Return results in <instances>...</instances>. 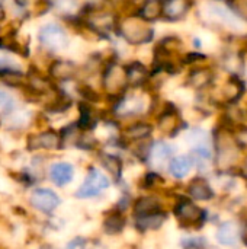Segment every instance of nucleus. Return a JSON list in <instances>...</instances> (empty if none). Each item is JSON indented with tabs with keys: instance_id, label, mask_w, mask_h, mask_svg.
<instances>
[{
	"instance_id": "f257e3e1",
	"label": "nucleus",
	"mask_w": 247,
	"mask_h": 249,
	"mask_svg": "<svg viewBox=\"0 0 247 249\" xmlns=\"http://www.w3.org/2000/svg\"><path fill=\"white\" fill-rule=\"evenodd\" d=\"M115 35L130 47H143L153 41L154 28L135 13H125L119 15Z\"/></svg>"
},
{
	"instance_id": "f03ea898",
	"label": "nucleus",
	"mask_w": 247,
	"mask_h": 249,
	"mask_svg": "<svg viewBox=\"0 0 247 249\" xmlns=\"http://www.w3.org/2000/svg\"><path fill=\"white\" fill-rule=\"evenodd\" d=\"M99 83L102 92L111 101H115L116 98L122 96L130 89L125 64L118 61L116 57H109L100 69Z\"/></svg>"
},
{
	"instance_id": "7ed1b4c3",
	"label": "nucleus",
	"mask_w": 247,
	"mask_h": 249,
	"mask_svg": "<svg viewBox=\"0 0 247 249\" xmlns=\"http://www.w3.org/2000/svg\"><path fill=\"white\" fill-rule=\"evenodd\" d=\"M204 20L218 29L227 31L230 35H242L246 28V22L234 16L226 4L215 0H207L204 3Z\"/></svg>"
},
{
	"instance_id": "20e7f679",
	"label": "nucleus",
	"mask_w": 247,
	"mask_h": 249,
	"mask_svg": "<svg viewBox=\"0 0 247 249\" xmlns=\"http://www.w3.org/2000/svg\"><path fill=\"white\" fill-rule=\"evenodd\" d=\"M39 50L45 54H58L70 47V35L67 29L57 22H48L38 29L36 34Z\"/></svg>"
},
{
	"instance_id": "39448f33",
	"label": "nucleus",
	"mask_w": 247,
	"mask_h": 249,
	"mask_svg": "<svg viewBox=\"0 0 247 249\" xmlns=\"http://www.w3.org/2000/svg\"><path fill=\"white\" fill-rule=\"evenodd\" d=\"M109 187H111V178L105 172H102L99 168L89 166L86 177H84V181L76 190L74 197L79 200L95 198V197L100 196Z\"/></svg>"
},
{
	"instance_id": "423d86ee",
	"label": "nucleus",
	"mask_w": 247,
	"mask_h": 249,
	"mask_svg": "<svg viewBox=\"0 0 247 249\" xmlns=\"http://www.w3.org/2000/svg\"><path fill=\"white\" fill-rule=\"evenodd\" d=\"M215 150L217 163L220 166L227 168L236 160L239 155V143L229 127H220L215 130Z\"/></svg>"
},
{
	"instance_id": "0eeeda50",
	"label": "nucleus",
	"mask_w": 247,
	"mask_h": 249,
	"mask_svg": "<svg viewBox=\"0 0 247 249\" xmlns=\"http://www.w3.org/2000/svg\"><path fill=\"white\" fill-rule=\"evenodd\" d=\"M173 214L182 228L199 229V228H202V225L205 223V219H207L205 210H202L199 206H197L195 203H192L191 200L183 198V197L179 198L178 203H175Z\"/></svg>"
},
{
	"instance_id": "6e6552de",
	"label": "nucleus",
	"mask_w": 247,
	"mask_h": 249,
	"mask_svg": "<svg viewBox=\"0 0 247 249\" xmlns=\"http://www.w3.org/2000/svg\"><path fill=\"white\" fill-rule=\"evenodd\" d=\"M48 77L55 83V85H64L68 82H74L79 74H80V66L68 58L63 57H55L48 61L47 71Z\"/></svg>"
},
{
	"instance_id": "1a4fd4ad",
	"label": "nucleus",
	"mask_w": 247,
	"mask_h": 249,
	"mask_svg": "<svg viewBox=\"0 0 247 249\" xmlns=\"http://www.w3.org/2000/svg\"><path fill=\"white\" fill-rule=\"evenodd\" d=\"M29 204L39 213L42 214H51L54 213L60 204H61V198L60 196L51 190V188H35L31 196H29Z\"/></svg>"
},
{
	"instance_id": "9d476101",
	"label": "nucleus",
	"mask_w": 247,
	"mask_h": 249,
	"mask_svg": "<svg viewBox=\"0 0 247 249\" xmlns=\"http://www.w3.org/2000/svg\"><path fill=\"white\" fill-rule=\"evenodd\" d=\"M26 147L31 152L35 150H60L61 139L57 130L47 128L38 133H32L26 139Z\"/></svg>"
},
{
	"instance_id": "9b49d317",
	"label": "nucleus",
	"mask_w": 247,
	"mask_h": 249,
	"mask_svg": "<svg viewBox=\"0 0 247 249\" xmlns=\"http://www.w3.org/2000/svg\"><path fill=\"white\" fill-rule=\"evenodd\" d=\"M194 7V0H162V20L176 23L189 15Z\"/></svg>"
},
{
	"instance_id": "f8f14e48",
	"label": "nucleus",
	"mask_w": 247,
	"mask_h": 249,
	"mask_svg": "<svg viewBox=\"0 0 247 249\" xmlns=\"http://www.w3.org/2000/svg\"><path fill=\"white\" fill-rule=\"evenodd\" d=\"M157 127L162 133L169 134L173 137L182 128V118L179 115L178 108L172 102H165L159 117H157Z\"/></svg>"
},
{
	"instance_id": "ddd939ff",
	"label": "nucleus",
	"mask_w": 247,
	"mask_h": 249,
	"mask_svg": "<svg viewBox=\"0 0 247 249\" xmlns=\"http://www.w3.org/2000/svg\"><path fill=\"white\" fill-rule=\"evenodd\" d=\"M153 131H154L153 124H150L147 121L137 120V121H132V123L127 124L121 130L119 136L130 146V144H137V143L147 142L151 137Z\"/></svg>"
},
{
	"instance_id": "4468645a",
	"label": "nucleus",
	"mask_w": 247,
	"mask_h": 249,
	"mask_svg": "<svg viewBox=\"0 0 247 249\" xmlns=\"http://www.w3.org/2000/svg\"><path fill=\"white\" fill-rule=\"evenodd\" d=\"M214 79H215V71L213 70V67L197 64L188 71L185 85L191 89L201 92L208 89L214 83Z\"/></svg>"
},
{
	"instance_id": "2eb2a0df",
	"label": "nucleus",
	"mask_w": 247,
	"mask_h": 249,
	"mask_svg": "<svg viewBox=\"0 0 247 249\" xmlns=\"http://www.w3.org/2000/svg\"><path fill=\"white\" fill-rule=\"evenodd\" d=\"M79 118L76 120V124L82 133H93L98 124L102 121V115L95 108L93 104L80 101L79 105Z\"/></svg>"
},
{
	"instance_id": "dca6fc26",
	"label": "nucleus",
	"mask_w": 247,
	"mask_h": 249,
	"mask_svg": "<svg viewBox=\"0 0 247 249\" xmlns=\"http://www.w3.org/2000/svg\"><path fill=\"white\" fill-rule=\"evenodd\" d=\"M99 165L103 171L111 177V179L119 185L124 184V160L119 155L109 153V152H99L98 153Z\"/></svg>"
},
{
	"instance_id": "f3484780",
	"label": "nucleus",
	"mask_w": 247,
	"mask_h": 249,
	"mask_svg": "<svg viewBox=\"0 0 247 249\" xmlns=\"http://www.w3.org/2000/svg\"><path fill=\"white\" fill-rule=\"evenodd\" d=\"M127 80L130 89H146L150 80V69L140 60H132L125 64Z\"/></svg>"
},
{
	"instance_id": "a211bd4d",
	"label": "nucleus",
	"mask_w": 247,
	"mask_h": 249,
	"mask_svg": "<svg viewBox=\"0 0 247 249\" xmlns=\"http://www.w3.org/2000/svg\"><path fill=\"white\" fill-rule=\"evenodd\" d=\"M131 206H132L131 207L132 219H138V217H144V216H150V214L163 212V204H162L160 198L153 194H146V196L137 197Z\"/></svg>"
},
{
	"instance_id": "6ab92c4d",
	"label": "nucleus",
	"mask_w": 247,
	"mask_h": 249,
	"mask_svg": "<svg viewBox=\"0 0 247 249\" xmlns=\"http://www.w3.org/2000/svg\"><path fill=\"white\" fill-rule=\"evenodd\" d=\"M48 179L58 188L67 187L74 179V166L66 160H57L48 168Z\"/></svg>"
},
{
	"instance_id": "aec40b11",
	"label": "nucleus",
	"mask_w": 247,
	"mask_h": 249,
	"mask_svg": "<svg viewBox=\"0 0 247 249\" xmlns=\"http://www.w3.org/2000/svg\"><path fill=\"white\" fill-rule=\"evenodd\" d=\"M173 150L175 149L169 143H166L163 140L151 142L150 152H148V158H147V162L146 163H150L154 168H162L166 163L169 165V162L172 159V155H173Z\"/></svg>"
},
{
	"instance_id": "412c9836",
	"label": "nucleus",
	"mask_w": 247,
	"mask_h": 249,
	"mask_svg": "<svg viewBox=\"0 0 247 249\" xmlns=\"http://www.w3.org/2000/svg\"><path fill=\"white\" fill-rule=\"evenodd\" d=\"M15 10L22 16V19L29 18L32 15H44L49 12V0H12Z\"/></svg>"
},
{
	"instance_id": "4be33fe9",
	"label": "nucleus",
	"mask_w": 247,
	"mask_h": 249,
	"mask_svg": "<svg viewBox=\"0 0 247 249\" xmlns=\"http://www.w3.org/2000/svg\"><path fill=\"white\" fill-rule=\"evenodd\" d=\"M127 228V217L122 212L112 209L102 220V231L108 236H118Z\"/></svg>"
},
{
	"instance_id": "5701e85b",
	"label": "nucleus",
	"mask_w": 247,
	"mask_h": 249,
	"mask_svg": "<svg viewBox=\"0 0 247 249\" xmlns=\"http://www.w3.org/2000/svg\"><path fill=\"white\" fill-rule=\"evenodd\" d=\"M134 13L153 25L162 20V0H141Z\"/></svg>"
},
{
	"instance_id": "b1692460",
	"label": "nucleus",
	"mask_w": 247,
	"mask_h": 249,
	"mask_svg": "<svg viewBox=\"0 0 247 249\" xmlns=\"http://www.w3.org/2000/svg\"><path fill=\"white\" fill-rule=\"evenodd\" d=\"M191 198L197 201H208L214 197V190L205 178H194L186 188Z\"/></svg>"
},
{
	"instance_id": "393cba45",
	"label": "nucleus",
	"mask_w": 247,
	"mask_h": 249,
	"mask_svg": "<svg viewBox=\"0 0 247 249\" xmlns=\"http://www.w3.org/2000/svg\"><path fill=\"white\" fill-rule=\"evenodd\" d=\"M242 228L236 222H226L217 231V241L224 247H234L240 241Z\"/></svg>"
},
{
	"instance_id": "a878e982",
	"label": "nucleus",
	"mask_w": 247,
	"mask_h": 249,
	"mask_svg": "<svg viewBox=\"0 0 247 249\" xmlns=\"http://www.w3.org/2000/svg\"><path fill=\"white\" fill-rule=\"evenodd\" d=\"M167 220V214L166 212H159L150 216H144V217H138L134 219V226L138 232L146 233V232H151V231H159Z\"/></svg>"
},
{
	"instance_id": "bb28decb",
	"label": "nucleus",
	"mask_w": 247,
	"mask_h": 249,
	"mask_svg": "<svg viewBox=\"0 0 247 249\" xmlns=\"http://www.w3.org/2000/svg\"><path fill=\"white\" fill-rule=\"evenodd\" d=\"M192 159L188 155H179V156H173L167 165V171L169 174L176 178V179H183L192 169Z\"/></svg>"
},
{
	"instance_id": "cd10ccee",
	"label": "nucleus",
	"mask_w": 247,
	"mask_h": 249,
	"mask_svg": "<svg viewBox=\"0 0 247 249\" xmlns=\"http://www.w3.org/2000/svg\"><path fill=\"white\" fill-rule=\"evenodd\" d=\"M243 57L236 53H229L223 57V66L230 73V76H240L243 71Z\"/></svg>"
},
{
	"instance_id": "c85d7f7f",
	"label": "nucleus",
	"mask_w": 247,
	"mask_h": 249,
	"mask_svg": "<svg viewBox=\"0 0 247 249\" xmlns=\"http://www.w3.org/2000/svg\"><path fill=\"white\" fill-rule=\"evenodd\" d=\"M15 111H16V99H15V96L9 90L0 88V114L3 117H7Z\"/></svg>"
},
{
	"instance_id": "c756f323",
	"label": "nucleus",
	"mask_w": 247,
	"mask_h": 249,
	"mask_svg": "<svg viewBox=\"0 0 247 249\" xmlns=\"http://www.w3.org/2000/svg\"><path fill=\"white\" fill-rule=\"evenodd\" d=\"M229 10L247 23V0H226Z\"/></svg>"
},
{
	"instance_id": "7c9ffc66",
	"label": "nucleus",
	"mask_w": 247,
	"mask_h": 249,
	"mask_svg": "<svg viewBox=\"0 0 247 249\" xmlns=\"http://www.w3.org/2000/svg\"><path fill=\"white\" fill-rule=\"evenodd\" d=\"M163 182V178L156 172V171H151V172H147V174H144V177L141 178V181H140V188H143V190H154V188H157L160 184Z\"/></svg>"
},
{
	"instance_id": "2f4dec72",
	"label": "nucleus",
	"mask_w": 247,
	"mask_h": 249,
	"mask_svg": "<svg viewBox=\"0 0 247 249\" xmlns=\"http://www.w3.org/2000/svg\"><path fill=\"white\" fill-rule=\"evenodd\" d=\"M208 242L202 236H189L182 241V248L183 249H207Z\"/></svg>"
},
{
	"instance_id": "473e14b6",
	"label": "nucleus",
	"mask_w": 247,
	"mask_h": 249,
	"mask_svg": "<svg viewBox=\"0 0 247 249\" xmlns=\"http://www.w3.org/2000/svg\"><path fill=\"white\" fill-rule=\"evenodd\" d=\"M87 248V241L82 236H76L73 238L67 245H66V249H86Z\"/></svg>"
},
{
	"instance_id": "72a5a7b5",
	"label": "nucleus",
	"mask_w": 247,
	"mask_h": 249,
	"mask_svg": "<svg viewBox=\"0 0 247 249\" xmlns=\"http://www.w3.org/2000/svg\"><path fill=\"white\" fill-rule=\"evenodd\" d=\"M240 239H242V241H243V242H245V244L247 245V225L245 226V228H243V229H242V233H240Z\"/></svg>"
},
{
	"instance_id": "f704fd0d",
	"label": "nucleus",
	"mask_w": 247,
	"mask_h": 249,
	"mask_svg": "<svg viewBox=\"0 0 247 249\" xmlns=\"http://www.w3.org/2000/svg\"><path fill=\"white\" fill-rule=\"evenodd\" d=\"M243 174H245V177L247 178V158L246 160H245V163H243Z\"/></svg>"
},
{
	"instance_id": "c9c22d12",
	"label": "nucleus",
	"mask_w": 247,
	"mask_h": 249,
	"mask_svg": "<svg viewBox=\"0 0 247 249\" xmlns=\"http://www.w3.org/2000/svg\"><path fill=\"white\" fill-rule=\"evenodd\" d=\"M1 3H3V0H0V4H1Z\"/></svg>"
}]
</instances>
